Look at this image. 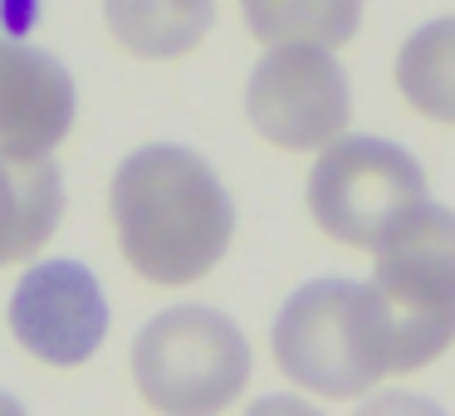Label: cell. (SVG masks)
I'll use <instances>...</instances> for the list:
<instances>
[{
	"instance_id": "obj_1",
	"label": "cell",
	"mask_w": 455,
	"mask_h": 416,
	"mask_svg": "<svg viewBox=\"0 0 455 416\" xmlns=\"http://www.w3.org/2000/svg\"><path fill=\"white\" fill-rule=\"evenodd\" d=\"M108 211L128 265L152 284H196L235 236V206L211 162L172 142L123 157Z\"/></svg>"
},
{
	"instance_id": "obj_2",
	"label": "cell",
	"mask_w": 455,
	"mask_h": 416,
	"mask_svg": "<svg viewBox=\"0 0 455 416\" xmlns=\"http://www.w3.org/2000/svg\"><path fill=\"white\" fill-rule=\"evenodd\" d=\"M372 304L387 367L416 372L455 343V211L416 201L372 245Z\"/></svg>"
},
{
	"instance_id": "obj_3",
	"label": "cell",
	"mask_w": 455,
	"mask_h": 416,
	"mask_svg": "<svg viewBox=\"0 0 455 416\" xmlns=\"http://www.w3.org/2000/svg\"><path fill=\"white\" fill-rule=\"evenodd\" d=\"M275 363L318 396H363L382 382L387 338L372 289L353 279H314L275 318Z\"/></svg>"
},
{
	"instance_id": "obj_4",
	"label": "cell",
	"mask_w": 455,
	"mask_h": 416,
	"mask_svg": "<svg viewBox=\"0 0 455 416\" xmlns=\"http://www.w3.org/2000/svg\"><path fill=\"white\" fill-rule=\"evenodd\" d=\"M132 377L157 412L206 416L240 396L250 377V343L226 314L181 304L157 314L138 333Z\"/></svg>"
},
{
	"instance_id": "obj_5",
	"label": "cell",
	"mask_w": 455,
	"mask_h": 416,
	"mask_svg": "<svg viewBox=\"0 0 455 416\" xmlns=\"http://www.w3.org/2000/svg\"><path fill=\"white\" fill-rule=\"evenodd\" d=\"M416 201H426L421 162L382 138H333L308 172L318 230L353 250H372Z\"/></svg>"
},
{
	"instance_id": "obj_6",
	"label": "cell",
	"mask_w": 455,
	"mask_h": 416,
	"mask_svg": "<svg viewBox=\"0 0 455 416\" xmlns=\"http://www.w3.org/2000/svg\"><path fill=\"white\" fill-rule=\"evenodd\" d=\"M245 113L275 148H328L333 138H343L353 113L347 74L323 44H275L250 74Z\"/></svg>"
},
{
	"instance_id": "obj_7",
	"label": "cell",
	"mask_w": 455,
	"mask_h": 416,
	"mask_svg": "<svg viewBox=\"0 0 455 416\" xmlns=\"http://www.w3.org/2000/svg\"><path fill=\"white\" fill-rule=\"evenodd\" d=\"M11 328L50 367H79L108 333V299L79 260H40L25 269L11 299Z\"/></svg>"
},
{
	"instance_id": "obj_8",
	"label": "cell",
	"mask_w": 455,
	"mask_h": 416,
	"mask_svg": "<svg viewBox=\"0 0 455 416\" xmlns=\"http://www.w3.org/2000/svg\"><path fill=\"white\" fill-rule=\"evenodd\" d=\"M74 108V79L54 54L0 40V148L44 157L69 138Z\"/></svg>"
},
{
	"instance_id": "obj_9",
	"label": "cell",
	"mask_w": 455,
	"mask_h": 416,
	"mask_svg": "<svg viewBox=\"0 0 455 416\" xmlns=\"http://www.w3.org/2000/svg\"><path fill=\"white\" fill-rule=\"evenodd\" d=\"M64 216L60 167L44 157H20L0 148V265L30 260L54 236Z\"/></svg>"
},
{
	"instance_id": "obj_10",
	"label": "cell",
	"mask_w": 455,
	"mask_h": 416,
	"mask_svg": "<svg viewBox=\"0 0 455 416\" xmlns=\"http://www.w3.org/2000/svg\"><path fill=\"white\" fill-rule=\"evenodd\" d=\"M108 30L138 60H177L206 40L216 0H103Z\"/></svg>"
},
{
	"instance_id": "obj_11",
	"label": "cell",
	"mask_w": 455,
	"mask_h": 416,
	"mask_svg": "<svg viewBox=\"0 0 455 416\" xmlns=\"http://www.w3.org/2000/svg\"><path fill=\"white\" fill-rule=\"evenodd\" d=\"M245 25L265 44H347L363 20V0H240Z\"/></svg>"
},
{
	"instance_id": "obj_12",
	"label": "cell",
	"mask_w": 455,
	"mask_h": 416,
	"mask_svg": "<svg viewBox=\"0 0 455 416\" xmlns=\"http://www.w3.org/2000/svg\"><path fill=\"white\" fill-rule=\"evenodd\" d=\"M396 89L416 113L455 123V20H431L402 44Z\"/></svg>"
}]
</instances>
